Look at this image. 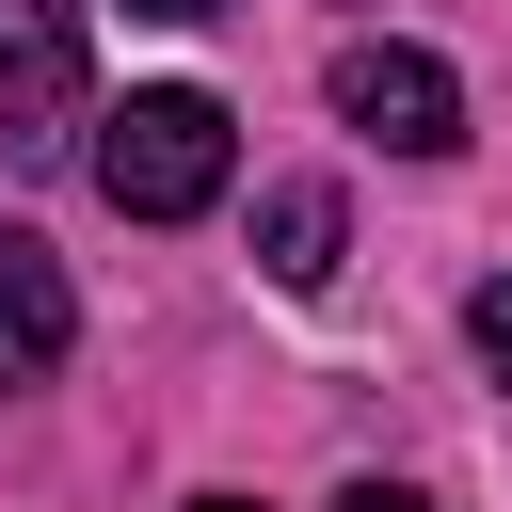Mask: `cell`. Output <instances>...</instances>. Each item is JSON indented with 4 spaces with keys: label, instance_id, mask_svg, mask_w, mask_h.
Returning <instances> with one entry per match:
<instances>
[{
    "label": "cell",
    "instance_id": "1",
    "mask_svg": "<svg viewBox=\"0 0 512 512\" xmlns=\"http://www.w3.org/2000/svg\"><path fill=\"white\" fill-rule=\"evenodd\" d=\"M224 96H192V80H144L112 128H96V192L128 208V224H192L208 192H224Z\"/></svg>",
    "mask_w": 512,
    "mask_h": 512
},
{
    "label": "cell",
    "instance_id": "2",
    "mask_svg": "<svg viewBox=\"0 0 512 512\" xmlns=\"http://www.w3.org/2000/svg\"><path fill=\"white\" fill-rule=\"evenodd\" d=\"M336 112H352L368 144H400V160H448V144H464V80H448L432 48H400V32H352V48H336Z\"/></svg>",
    "mask_w": 512,
    "mask_h": 512
},
{
    "label": "cell",
    "instance_id": "3",
    "mask_svg": "<svg viewBox=\"0 0 512 512\" xmlns=\"http://www.w3.org/2000/svg\"><path fill=\"white\" fill-rule=\"evenodd\" d=\"M64 336H80V304H64V256H48L32 224H0V384L64 368Z\"/></svg>",
    "mask_w": 512,
    "mask_h": 512
},
{
    "label": "cell",
    "instance_id": "4",
    "mask_svg": "<svg viewBox=\"0 0 512 512\" xmlns=\"http://www.w3.org/2000/svg\"><path fill=\"white\" fill-rule=\"evenodd\" d=\"M80 96V0H0V112H64Z\"/></svg>",
    "mask_w": 512,
    "mask_h": 512
},
{
    "label": "cell",
    "instance_id": "5",
    "mask_svg": "<svg viewBox=\"0 0 512 512\" xmlns=\"http://www.w3.org/2000/svg\"><path fill=\"white\" fill-rule=\"evenodd\" d=\"M336 224H352V208H336V176H288V192L256 208V256H272V288H320V272H336Z\"/></svg>",
    "mask_w": 512,
    "mask_h": 512
},
{
    "label": "cell",
    "instance_id": "6",
    "mask_svg": "<svg viewBox=\"0 0 512 512\" xmlns=\"http://www.w3.org/2000/svg\"><path fill=\"white\" fill-rule=\"evenodd\" d=\"M464 336H480V368L512 384V272H480V304H464Z\"/></svg>",
    "mask_w": 512,
    "mask_h": 512
},
{
    "label": "cell",
    "instance_id": "7",
    "mask_svg": "<svg viewBox=\"0 0 512 512\" xmlns=\"http://www.w3.org/2000/svg\"><path fill=\"white\" fill-rule=\"evenodd\" d=\"M336 512H432V496H400V480H352V496H336Z\"/></svg>",
    "mask_w": 512,
    "mask_h": 512
},
{
    "label": "cell",
    "instance_id": "8",
    "mask_svg": "<svg viewBox=\"0 0 512 512\" xmlns=\"http://www.w3.org/2000/svg\"><path fill=\"white\" fill-rule=\"evenodd\" d=\"M128 16H160V32H192V16H224V0H128Z\"/></svg>",
    "mask_w": 512,
    "mask_h": 512
},
{
    "label": "cell",
    "instance_id": "9",
    "mask_svg": "<svg viewBox=\"0 0 512 512\" xmlns=\"http://www.w3.org/2000/svg\"><path fill=\"white\" fill-rule=\"evenodd\" d=\"M192 512H256V496H192Z\"/></svg>",
    "mask_w": 512,
    "mask_h": 512
}]
</instances>
